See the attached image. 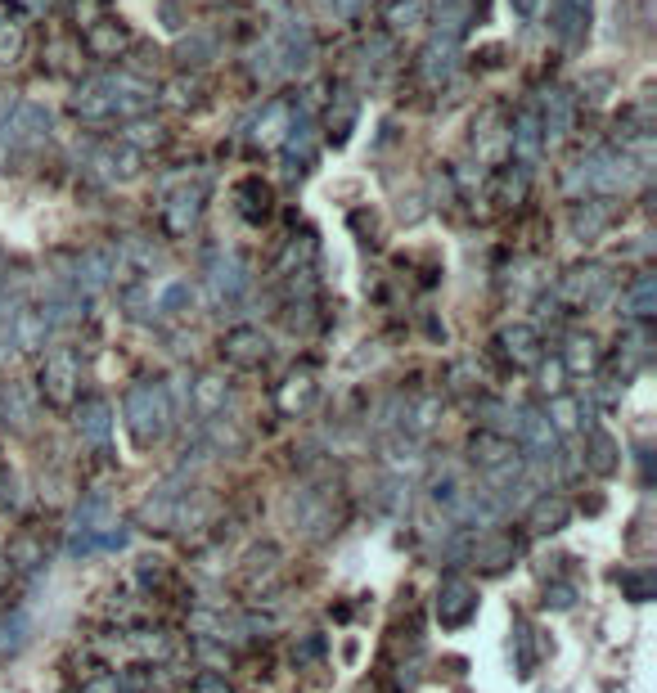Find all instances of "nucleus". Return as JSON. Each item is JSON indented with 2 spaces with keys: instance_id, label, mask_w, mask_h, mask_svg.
I'll return each instance as SVG.
<instances>
[{
  "instance_id": "7",
  "label": "nucleus",
  "mask_w": 657,
  "mask_h": 693,
  "mask_svg": "<svg viewBox=\"0 0 657 693\" xmlns=\"http://www.w3.org/2000/svg\"><path fill=\"white\" fill-rule=\"evenodd\" d=\"M239 284H243V279H239V266H234V261H230V266H216V275H212V288H216V293L230 297Z\"/></svg>"
},
{
  "instance_id": "9",
  "label": "nucleus",
  "mask_w": 657,
  "mask_h": 693,
  "mask_svg": "<svg viewBox=\"0 0 657 693\" xmlns=\"http://www.w3.org/2000/svg\"><path fill=\"white\" fill-rule=\"evenodd\" d=\"M594 468H599V473L612 468V441L603 437V432H594Z\"/></svg>"
},
{
  "instance_id": "8",
  "label": "nucleus",
  "mask_w": 657,
  "mask_h": 693,
  "mask_svg": "<svg viewBox=\"0 0 657 693\" xmlns=\"http://www.w3.org/2000/svg\"><path fill=\"white\" fill-rule=\"evenodd\" d=\"M617 585H630V594L639 599H648V572H617Z\"/></svg>"
},
{
  "instance_id": "11",
  "label": "nucleus",
  "mask_w": 657,
  "mask_h": 693,
  "mask_svg": "<svg viewBox=\"0 0 657 693\" xmlns=\"http://www.w3.org/2000/svg\"><path fill=\"white\" fill-rule=\"evenodd\" d=\"M414 18H423V5H414V0H410V5H396V9H392V23H396V27H410Z\"/></svg>"
},
{
  "instance_id": "6",
  "label": "nucleus",
  "mask_w": 657,
  "mask_h": 693,
  "mask_svg": "<svg viewBox=\"0 0 657 693\" xmlns=\"http://www.w3.org/2000/svg\"><path fill=\"white\" fill-rule=\"evenodd\" d=\"M504 342H509V351L518 360H536V351H531V342H536V338H531V329H509V333H504Z\"/></svg>"
},
{
  "instance_id": "1",
  "label": "nucleus",
  "mask_w": 657,
  "mask_h": 693,
  "mask_svg": "<svg viewBox=\"0 0 657 693\" xmlns=\"http://www.w3.org/2000/svg\"><path fill=\"white\" fill-rule=\"evenodd\" d=\"M437 612H441V621H446V626H464V621L477 612L473 585H464V581H446V585H441V603H437Z\"/></svg>"
},
{
  "instance_id": "2",
  "label": "nucleus",
  "mask_w": 657,
  "mask_h": 693,
  "mask_svg": "<svg viewBox=\"0 0 657 693\" xmlns=\"http://www.w3.org/2000/svg\"><path fill=\"white\" fill-rule=\"evenodd\" d=\"M225 356H230L234 365H252V360L266 356V338L252 329H239V333H230V342H225Z\"/></svg>"
},
{
  "instance_id": "12",
  "label": "nucleus",
  "mask_w": 657,
  "mask_h": 693,
  "mask_svg": "<svg viewBox=\"0 0 657 693\" xmlns=\"http://www.w3.org/2000/svg\"><path fill=\"white\" fill-rule=\"evenodd\" d=\"M572 594H576V590H572V585H554V590H549V594H545V603H554V608H572V603H576V599H572Z\"/></svg>"
},
{
  "instance_id": "10",
  "label": "nucleus",
  "mask_w": 657,
  "mask_h": 693,
  "mask_svg": "<svg viewBox=\"0 0 657 693\" xmlns=\"http://www.w3.org/2000/svg\"><path fill=\"white\" fill-rule=\"evenodd\" d=\"M216 401H221V378H203V387H198V405H203V410H216Z\"/></svg>"
},
{
  "instance_id": "16",
  "label": "nucleus",
  "mask_w": 657,
  "mask_h": 693,
  "mask_svg": "<svg viewBox=\"0 0 657 693\" xmlns=\"http://www.w3.org/2000/svg\"><path fill=\"white\" fill-rule=\"evenodd\" d=\"M81 693H117V675H104V680H90Z\"/></svg>"
},
{
  "instance_id": "4",
  "label": "nucleus",
  "mask_w": 657,
  "mask_h": 693,
  "mask_svg": "<svg viewBox=\"0 0 657 693\" xmlns=\"http://www.w3.org/2000/svg\"><path fill=\"white\" fill-rule=\"evenodd\" d=\"M81 432H86L90 441H104L108 437V410L104 405H86V419H81Z\"/></svg>"
},
{
  "instance_id": "14",
  "label": "nucleus",
  "mask_w": 657,
  "mask_h": 693,
  "mask_svg": "<svg viewBox=\"0 0 657 693\" xmlns=\"http://www.w3.org/2000/svg\"><path fill=\"white\" fill-rule=\"evenodd\" d=\"M194 693H230V689H225V680H221V675H198Z\"/></svg>"
},
{
  "instance_id": "5",
  "label": "nucleus",
  "mask_w": 657,
  "mask_h": 693,
  "mask_svg": "<svg viewBox=\"0 0 657 693\" xmlns=\"http://www.w3.org/2000/svg\"><path fill=\"white\" fill-rule=\"evenodd\" d=\"M563 518H567V504L563 500H540L536 504V527L540 531H545V522H554V527H558ZM554 527H549V531H554Z\"/></svg>"
},
{
  "instance_id": "15",
  "label": "nucleus",
  "mask_w": 657,
  "mask_h": 693,
  "mask_svg": "<svg viewBox=\"0 0 657 693\" xmlns=\"http://www.w3.org/2000/svg\"><path fill=\"white\" fill-rule=\"evenodd\" d=\"M518 144H522V153H531V149H536V122H531V117H522V131H518Z\"/></svg>"
},
{
  "instance_id": "3",
  "label": "nucleus",
  "mask_w": 657,
  "mask_h": 693,
  "mask_svg": "<svg viewBox=\"0 0 657 693\" xmlns=\"http://www.w3.org/2000/svg\"><path fill=\"white\" fill-rule=\"evenodd\" d=\"M72 369H77V365H72V356H54L50 369H45V378H50V392L59 396V401H68V396H72Z\"/></svg>"
},
{
  "instance_id": "13",
  "label": "nucleus",
  "mask_w": 657,
  "mask_h": 693,
  "mask_svg": "<svg viewBox=\"0 0 657 693\" xmlns=\"http://www.w3.org/2000/svg\"><path fill=\"white\" fill-rule=\"evenodd\" d=\"M18 50V27H0V59H9V54Z\"/></svg>"
}]
</instances>
